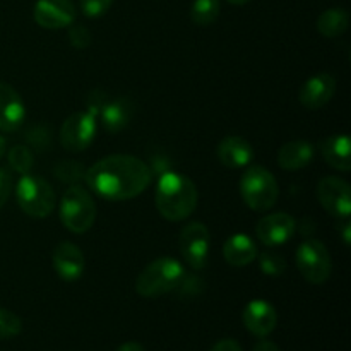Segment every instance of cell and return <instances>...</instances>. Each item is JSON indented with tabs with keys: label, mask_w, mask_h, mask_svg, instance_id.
Masks as SVG:
<instances>
[{
	"label": "cell",
	"mask_w": 351,
	"mask_h": 351,
	"mask_svg": "<svg viewBox=\"0 0 351 351\" xmlns=\"http://www.w3.org/2000/svg\"><path fill=\"white\" fill-rule=\"evenodd\" d=\"M89 189L112 202L129 201L143 194L151 184L149 167L130 154H110L96 161L84 173Z\"/></svg>",
	"instance_id": "6da1fadb"
},
{
	"label": "cell",
	"mask_w": 351,
	"mask_h": 351,
	"mask_svg": "<svg viewBox=\"0 0 351 351\" xmlns=\"http://www.w3.org/2000/svg\"><path fill=\"white\" fill-rule=\"evenodd\" d=\"M199 192L194 182L178 171H165L156 184V209L168 221H184L197 208Z\"/></svg>",
	"instance_id": "7a4b0ae2"
},
{
	"label": "cell",
	"mask_w": 351,
	"mask_h": 351,
	"mask_svg": "<svg viewBox=\"0 0 351 351\" xmlns=\"http://www.w3.org/2000/svg\"><path fill=\"white\" fill-rule=\"evenodd\" d=\"M185 269L180 261L163 256L147 264L136 280V291L143 298H158L182 287Z\"/></svg>",
	"instance_id": "3957f363"
},
{
	"label": "cell",
	"mask_w": 351,
	"mask_h": 351,
	"mask_svg": "<svg viewBox=\"0 0 351 351\" xmlns=\"http://www.w3.org/2000/svg\"><path fill=\"white\" fill-rule=\"evenodd\" d=\"M240 195L252 211H269L280 197V185L267 168L254 165L240 178Z\"/></svg>",
	"instance_id": "277c9868"
},
{
	"label": "cell",
	"mask_w": 351,
	"mask_h": 351,
	"mask_svg": "<svg viewBox=\"0 0 351 351\" xmlns=\"http://www.w3.org/2000/svg\"><path fill=\"white\" fill-rule=\"evenodd\" d=\"M16 199L21 211L34 219H45L53 213L57 197L53 187L40 175H21L16 185Z\"/></svg>",
	"instance_id": "5b68a950"
},
{
	"label": "cell",
	"mask_w": 351,
	"mask_h": 351,
	"mask_svg": "<svg viewBox=\"0 0 351 351\" xmlns=\"http://www.w3.org/2000/svg\"><path fill=\"white\" fill-rule=\"evenodd\" d=\"M58 215H60L62 225L69 232L82 235L89 232L96 221L95 199L81 185H71L62 195Z\"/></svg>",
	"instance_id": "8992f818"
},
{
	"label": "cell",
	"mask_w": 351,
	"mask_h": 351,
	"mask_svg": "<svg viewBox=\"0 0 351 351\" xmlns=\"http://www.w3.org/2000/svg\"><path fill=\"white\" fill-rule=\"evenodd\" d=\"M295 261L304 280L311 285H324L331 278V254L321 240H304L295 252Z\"/></svg>",
	"instance_id": "52a82bcc"
},
{
	"label": "cell",
	"mask_w": 351,
	"mask_h": 351,
	"mask_svg": "<svg viewBox=\"0 0 351 351\" xmlns=\"http://www.w3.org/2000/svg\"><path fill=\"white\" fill-rule=\"evenodd\" d=\"M98 130V117L91 110L69 115L60 127V143L71 153H81L93 144Z\"/></svg>",
	"instance_id": "ba28073f"
},
{
	"label": "cell",
	"mask_w": 351,
	"mask_h": 351,
	"mask_svg": "<svg viewBox=\"0 0 351 351\" xmlns=\"http://www.w3.org/2000/svg\"><path fill=\"white\" fill-rule=\"evenodd\" d=\"M180 254L185 263L194 271H202L208 264L209 250H211V232L201 221H192L182 228Z\"/></svg>",
	"instance_id": "9c48e42d"
},
{
	"label": "cell",
	"mask_w": 351,
	"mask_h": 351,
	"mask_svg": "<svg viewBox=\"0 0 351 351\" xmlns=\"http://www.w3.org/2000/svg\"><path fill=\"white\" fill-rule=\"evenodd\" d=\"M317 199L322 208L338 219L351 215V189L346 180L339 177H324L317 184Z\"/></svg>",
	"instance_id": "30bf717a"
},
{
	"label": "cell",
	"mask_w": 351,
	"mask_h": 351,
	"mask_svg": "<svg viewBox=\"0 0 351 351\" xmlns=\"http://www.w3.org/2000/svg\"><path fill=\"white\" fill-rule=\"evenodd\" d=\"M297 221L288 213H273L263 216L256 225V237L263 245L280 247L293 239Z\"/></svg>",
	"instance_id": "8fae6325"
},
{
	"label": "cell",
	"mask_w": 351,
	"mask_h": 351,
	"mask_svg": "<svg viewBox=\"0 0 351 351\" xmlns=\"http://www.w3.org/2000/svg\"><path fill=\"white\" fill-rule=\"evenodd\" d=\"M33 19L43 29H64L75 21V5L72 0H38Z\"/></svg>",
	"instance_id": "7c38bea8"
},
{
	"label": "cell",
	"mask_w": 351,
	"mask_h": 351,
	"mask_svg": "<svg viewBox=\"0 0 351 351\" xmlns=\"http://www.w3.org/2000/svg\"><path fill=\"white\" fill-rule=\"evenodd\" d=\"M51 264L62 281L72 283V281H77L84 273L86 259L82 250L75 243L64 240V242H58L53 249Z\"/></svg>",
	"instance_id": "4fadbf2b"
},
{
	"label": "cell",
	"mask_w": 351,
	"mask_h": 351,
	"mask_svg": "<svg viewBox=\"0 0 351 351\" xmlns=\"http://www.w3.org/2000/svg\"><path fill=\"white\" fill-rule=\"evenodd\" d=\"M336 93V79L329 72H319L312 75L298 93V101L307 110H321L328 105Z\"/></svg>",
	"instance_id": "5bb4252c"
},
{
	"label": "cell",
	"mask_w": 351,
	"mask_h": 351,
	"mask_svg": "<svg viewBox=\"0 0 351 351\" xmlns=\"http://www.w3.org/2000/svg\"><path fill=\"white\" fill-rule=\"evenodd\" d=\"M242 321L247 331L252 332L257 338H266L274 331L278 324V312L273 307V304L266 300L249 302L242 312Z\"/></svg>",
	"instance_id": "9a60e30c"
},
{
	"label": "cell",
	"mask_w": 351,
	"mask_h": 351,
	"mask_svg": "<svg viewBox=\"0 0 351 351\" xmlns=\"http://www.w3.org/2000/svg\"><path fill=\"white\" fill-rule=\"evenodd\" d=\"M26 120V105L12 86L0 82V130L16 132Z\"/></svg>",
	"instance_id": "2e32d148"
},
{
	"label": "cell",
	"mask_w": 351,
	"mask_h": 351,
	"mask_svg": "<svg viewBox=\"0 0 351 351\" xmlns=\"http://www.w3.org/2000/svg\"><path fill=\"white\" fill-rule=\"evenodd\" d=\"M216 156L223 167L230 170H239V168L249 167L256 153H254L252 144L245 137L226 136L216 147Z\"/></svg>",
	"instance_id": "e0dca14e"
},
{
	"label": "cell",
	"mask_w": 351,
	"mask_h": 351,
	"mask_svg": "<svg viewBox=\"0 0 351 351\" xmlns=\"http://www.w3.org/2000/svg\"><path fill=\"white\" fill-rule=\"evenodd\" d=\"M134 115L132 103L127 98L106 99L98 112V119L101 122V127L108 134H119L130 123Z\"/></svg>",
	"instance_id": "ac0fdd59"
},
{
	"label": "cell",
	"mask_w": 351,
	"mask_h": 351,
	"mask_svg": "<svg viewBox=\"0 0 351 351\" xmlns=\"http://www.w3.org/2000/svg\"><path fill=\"white\" fill-rule=\"evenodd\" d=\"M319 149L331 168L343 173L351 170V141L346 134H332L326 137L319 144Z\"/></svg>",
	"instance_id": "d6986e66"
},
{
	"label": "cell",
	"mask_w": 351,
	"mask_h": 351,
	"mask_svg": "<svg viewBox=\"0 0 351 351\" xmlns=\"http://www.w3.org/2000/svg\"><path fill=\"white\" fill-rule=\"evenodd\" d=\"M259 256L256 242L245 233H235L223 245V257L233 267H245Z\"/></svg>",
	"instance_id": "ffe728a7"
},
{
	"label": "cell",
	"mask_w": 351,
	"mask_h": 351,
	"mask_svg": "<svg viewBox=\"0 0 351 351\" xmlns=\"http://www.w3.org/2000/svg\"><path fill=\"white\" fill-rule=\"evenodd\" d=\"M315 147L307 141H290L278 151V165L283 170L297 171L314 161Z\"/></svg>",
	"instance_id": "44dd1931"
},
{
	"label": "cell",
	"mask_w": 351,
	"mask_h": 351,
	"mask_svg": "<svg viewBox=\"0 0 351 351\" xmlns=\"http://www.w3.org/2000/svg\"><path fill=\"white\" fill-rule=\"evenodd\" d=\"M350 26V16L341 7L324 10L317 19V31L326 38H338L346 33Z\"/></svg>",
	"instance_id": "7402d4cb"
},
{
	"label": "cell",
	"mask_w": 351,
	"mask_h": 351,
	"mask_svg": "<svg viewBox=\"0 0 351 351\" xmlns=\"http://www.w3.org/2000/svg\"><path fill=\"white\" fill-rule=\"evenodd\" d=\"M219 0H194L191 7V19L197 26H211L219 16Z\"/></svg>",
	"instance_id": "603a6c76"
},
{
	"label": "cell",
	"mask_w": 351,
	"mask_h": 351,
	"mask_svg": "<svg viewBox=\"0 0 351 351\" xmlns=\"http://www.w3.org/2000/svg\"><path fill=\"white\" fill-rule=\"evenodd\" d=\"M9 163L14 171L19 175L31 173V168L34 165V156L29 147L26 146H14L9 151Z\"/></svg>",
	"instance_id": "cb8c5ba5"
},
{
	"label": "cell",
	"mask_w": 351,
	"mask_h": 351,
	"mask_svg": "<svg viewBox=\"0 0 351 351\" xmlns=\"http://www.w3.org/2000/svg\"><path fill=\"white\" fill-rule=\"evenodd\" d=\"M259 259V266L261 271H263L266 276H281V274L287 271V261L281 254L278 252H263L257 256Z\"/></svg>",
	"instance_id": "d4e9b609"
},
{
	"label": "cell",
	"mask_w": 351,
	"mask_h": 351,
	"mask_svg": "<svg viewBox=\"0 0 351 351\" xmlns=\"http://www.w3.org/2000/svg\"><path fill=\"white\" fill-rule=\"evenodd\" d=\"M23 331V321L17 314L0 308V339L16 338Z\"/></svg>",
	"instance_id": "484cf974"
},
{
	"label": "cell",
	"mask_w": 351,
	"mask_h": 351,
	"mask_svg": "<svg viewBox=\"0 0 351 351\" xmlns=\"http://www.w3.org/2000/svg\"><path fill=\"white\" fill-rule=\"evenodd\" d=\"M69 41H71L72 47L77 48V50H84V48H88L89 45H91L93 34L91 31L86 26H82V24L72 23L71 26H69Z\"/></svg>",
	"instance_id": "4316f807"
},
{
	"label": "cell",
	"mask_w": 351,
	"mask_h": 351,
	"mask_svg": "<svg viewBox=\"0 0 351 351\" xmlns=\"http://www.w3.org/2000/svg\"><path fill=\"white\" fill-rule=\"evenodd\" d=\"M113 0H79V7H81L82 14L91 19H98V17L105 16L112 7Z\"/></svg>",
	"instance_id": "83f0119b"
},
{
	"label": "cell",
	"mask_w": 351,
	"mask_h": 351,
	"mask_svg": "<svg viewBox=\"0 0 351 351\" xmlns=\"http://www.w3.org/2000/svg\"><path fill=\"white\" fill-rule=\"evenodd\" d=\"M84 168L81 165L74 163V161H62L55 167V175H57L60 180L65 182H75L84 175Z\"/></svg>",
	"instance_id": "f1b7e54d"
},
{
	"label": "cell",
	"mask_w": 351,
	"mask_h": 351,
	"mask_svg": "<svg viewBox=\"0 0 351 351\" xmlns=\"http://www.w3.org/2000/svg\"><path fill=\"white\" fill-rule=\"evenodd\" d=\"M12 192V175L5 168H0V209L9 201Z\"/></svg>",
	"instance_id": "f546056e"
},
{
	"label": "cell",
	"mask_w": 351,
	"mask_h": 351,
	"mask_svg": "<svg viewBox=\"0 0 351 351\" xmlns=\"http://www.w3.org/2000/svg\"><path fill=\"white\" fill-rule=\"evenodd\" d=\"M211 351H242V346H240V343L237 341V339L226 338L216 343L211 348Z\"/></svg>",
	"instance_id": "4dcf8cb0"
},
{
	"label": "cell",
	"mask_w": 351,
	"mask_h": 351,
	"mask_svg": "<svg viewBox=\"0 0 351 351\" xmlns=\"http://www.w3.org/2000/svg\"><path fill=\"white\" fill-rule=\"evenodd\" d=\"M252 351H281V350L276 343L269 341V339H261V341L254 346Z\"/></svg>",
	"instance_id": "1f68e13d"
},
{
	"label": "cell",
	"mask_w": 351,
	"mask_h": 351,
	"mask_svg": "<svg viewBox=\"0 0 351 351\" xmlns=\"http://www.w3.org/2000/svg\"><path fill=\"white\" fill-rule=\"evenodd\" d=\"M343 225L339 226V232H341L343 235V242H345V245H350L351 242V223H350V218L346 219H341Z\"/></svg>",
	"instance_id": "d6a6232c"
},
{
	"label": "cell",
	"mask_w": 351,
	"mask_h": 351,
	"mask_svg": "<svg viewBox=\"0 0 351 351\" xmlns=\"http://www.w3.org/2000/svg\"><path fill=\"white\" fill-rule=\"evenodd\" d=\"M117 351H146V348H144L141 343L137 341H129V343H123L122 346H119L117 348Z\"/></svg>",
	"instance_id": "836d02e7"
},
{
	"label": "cell",
	"mask_w": 351,
	"mask_h": 351,
	"mask_svg": "<svg viewBox=\"0 0 351 351\" xmlns=\"http://www.w3.org/2000/svg\"><path fill=\"white\" fill-rule=\"evenodd\" d=\"M5 151H7V143H5V139H3V137L0 136V160H2V158H3Z\"/></svg>",
	"instance_id": "e575fe53"
},
{
	"label": "cell",
	"mask_w": 351,
	"mask_h": 351,
	"mask_svg": "<svg viewBox=\"0 0 351 351\" xmlns=\"http://www.w3.org/2000/svg\"><path fill=\"white\" fill-rule=\"evenodd\" d=\"M226 2L233 3V5H245V3H249L250 0H226Z\"/></svg>",
	"instance_id": "d590c367"
}]
</instances>
